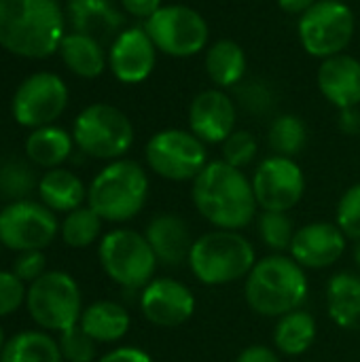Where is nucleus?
I'll return each mask as SVG.
<instances>
[{
	"instance_id": "nucleus-1",
	"label": "nucleus",
	"mask_w": 360,
	"mask_h": 362,
	"mask_svg": "<svg viewBox=\"0 0 360 362\" xmlns=\"http://www.w3.org/2000/svg\"><path fill=\"white\" fill-rule=\"evenodd\" d=\"M191 202L206 223L229 231L250 227L259 208L250 178L223 159L208 161L191 182Z\"/></svg>"
},
{
	"instance_id": "nucleus-2",
	"label": "nucleus",
	"mask_w": 360,
	"mask_h": 362,
	"mask_svg": "<svg viewBox=\"0 0 360 362\" xmlns=\"http://www.w3.org/2000/svg\"><path fill=\"white\" fill-rule=\"evenodd\" d=\"M66 19L57 0H0V47L30 59L59 51Z\"/></svg>"
},
{
	"instance_id": "nucleus-3",
	"label": "nucleus",
	"mask_w": 360,
	"mask_h": 362,
	"mask_svg": "<svg viewBox=\"0 0 360 362\" xmlns=\"http://www.w3.org/2000/svg\"><path fill=\"white\" fill-rule=\"evenodd\" d=\"M310 295L306 269L284 252H272L255 263L244 280L248 308L263 318H280L301 310Z\"/></svg>"
},
{
	"instance_id": "nucleus-4",
	"label": "nucleus",
	"mask_w": 360,
	"mask_h": 362,
	"mask_svg": "<svg viewBox=\"0 0 360 362\" xmlns=\"http://www.w3.org/2000/svg\"><path fill=\"white\" fill-rule=\"evenodd\" d=\"M151 180L146 170L134 159H117L104 165L87 187V206L104 223H127L136 218L149 202Z\"/></svg>"
},
{
	"instance_id": "nucleus-5",
	"label": "nucleus",
	"mask_w": 360,
	"mask_h": 362,
	"mask_svg": "<svg viewBox=\"0 0 360 362\" xmlns=\"http://www.w3.org/2000/svg\"><path fill=\"white\" fill-rule=\"evenodd\" d=\"M257 261V250L242 231L212 229L195 238L187 265L199 284L227 286L246 280Z\"/></svg>"
},
{
	"instance_id": "nucleus-6",
	"label": "nucleus",
	"mask_w": 360,
	"mask_h": 362,
	"mask_svg": "<svg viewBox=\"0 0 360 362\" xmlns=\"http://www.w3.org/2000/svg\"><path fill=\"white\" fill-rule=\"evenodd\" d=\"M98 259L104 274L125 291H142L157 272V257L144 233L127 227L102 235Z\"/></svg>"
},
{
	"instance_id": "nucleus-7",
	"label": "nucleus",
	"mask_w": 360,
	"mask_h": 362,
	"mask_svg": "<svg viewBox=\"0 0 360 362\" xmlns=\"http://www.w3.org/2000/svg\"><path fill=\"white\" fill-rule=\"evenodd\" d=\"M134 125L129 117L112 104H89L74 121L72 138L79 151L93 159L117 161L134 144Z\"/></svg>"
},
{
	"instance_id": "nucleus-8",
	"label": "nucleus",
	"mask_w": 360,
	"mask_h": 362,
	"mask_svg": "<svg viewBox=\"0 0 360 362\" xmlns=\"http://www.w3.org/2000/svg\"><path fill=\"white\" fill-rule=\"evenodd\" d=\"M208 144H204L191 129L168 127L153 134L144 146L149 170L172 182H193L208 165Z\"/></svg>"
},
{
	"instance_id": "nucleus-9",
	"label": "nucleus",
	"mask_w": 360,
	"mask_h": 362,
	"mask_svg": "<svg viewBox=\"0 0 360 362\" xmlns=\"http://www.w3.org/2000/svg\"><path fill=\"white\" fill-rule=\"evenodd\" d=\"M25 308L32 320L53 333H62L79 325L83 314V297L76 280L66 272H45L28 286Z\"/></svg>"
},
{
	"instance_id": "nucleus-10",
	"label": "nucleus",
	"mask_w": 360,
	"mask_h": 362,
	"mask_svg": "<svg viewBox=\"0 0 360 362\" xmlns=\"http://www.w3.org/2000/svg\"><path fill=\"white\" fill-rule=\"evenodd\" d=\"M356 32V15L344 0H318L299 17L297 34L308 55L327 59L346 53Z\"/></svg>"
},
{
	"instance_id": "nucleus-11",
	"label": "nucleus",
	"mask_w": 360,
	"mask_h": 362,
	"mask_svg": "<svg viewBox=\"0 0 360 362\" xmlns=\"http://www.w3.org/2000/svg\"><path fill=\"white\" fill-rule=\"evenodd\" d=\"M157 51L170 57H193L208 49L210 28L206 17L187 4H163L144 25Z\"/></svg>"
},
{
	"instance_id": "nucleus-12",
	"label": "nucleus",
	"mask_w": 360,
	"mask_h": 362,
	"mask_svg": "<svg viewBox=\"0 0 360 362\" xmlns=\"http://www.w3.org/2000/svg\"><path fill=\"white\" fill-rule=\"evenodd\" d=\"M57 233L59 221L42 202L19 199L0 210V244L8 250H45Z\"/></svg>"
},
{
	"instance_id": "nucleus-13",
	"label": "nucleus",
	"mask_w": 360,
	"mask_h": 362,
	"mask_svg": "<svg viewBox=\"0 0 360 362\" xmlns=\"http://www.w3.org/2000/svg\"><path fill=\"white\" fill-rule=\"evenodd\" d=\"M261 210L289 212L306 195V174L291 157L272 155L263 159L250 178Z\"/></svg>"
},
{
	"instance_id": "nucleus-14",
	"label": "nucleus",
	"mask_w": 360,
	"mask_h": 362,
	"mask_svg": "<svg viewBox=\"0 0 360 362\" xmlns=\"http://www.w3.org/2000/svg\"><path fill=\"white\" fill-rule=\"evenodd\" d=\"M68 106V87L53 72H36L28 76L13 95V117L23 127L51 125Z\"/></svg>"
},
{
	"instance_id": "nucleus-15",
	"label": "nucleus",
	"mask_w": 360,
	"mask_h": 362,
	"mask_svg": "<svg viewBox=\"0 0 360 362\" xmlns=\"http://www.w3.org/2000/svg\"><path fill=\"white\" fill-rule=\"evenodd\" d=\"M144 320L157 329H178L195 314L197 301L193 291L176 278H153L138 299Z\"/></svg>"
},
{
	"instance_id": "nucleus-16",
	"label": "nucleus",
	"mask_w": 360,
	"mask_h": 362,
	"mask_svg": "<svg viewBox=\"0 0 360 362\" xmlns=\"http://www.w3.org/2000/svg\"><path fill=\"white\" fill-rule=\"evenodd\" d=\"M238 106L219 87L199 91L189 104V129L204 144H223L238 127Z\"/></svg>"
},
{
	"instance_id": "nucleus-17",
	"label": "nucleus",
	"mask_w": 360,
	"mask_h": 362,
	"mask_svg": "<svg viewBox=\"0 0 360 362\" xmlns=\"http://www.w3.org/2000/svg\"><path fill=\"white\" fill-rule=\"evenodd\" d=\"M157 64V47L144 28H125L117 34L108 51V66L117 81L138 85L146 81Z\"/></svg>"
},
{
	"instance_id": "nucleus-18",
	"label": "nucleus",
	"mask_w": 360,
	"mask_h": 362,
	"mask_svg": "<svg viewBox=\"0 0 360 362\" xmlns=\"http://www.w3.org/2000/svg\"><path fill=\"white\" fill-rule=\"evenodd\" d=\"M346 246L348 238L337 223L314 221L295 231L289 252L303 269H327L344 257Z\"/></svg>"
},
{
	"instance_id": "nucleus-19",
	"label": "nucleus",
	"mask_w": 360,
	"mask_h": 362,
	"mask_svg": "<svg viewBox=\"0 0 360 362\" xmlns=\"http://www.w3.org/2000/svg\"><path fill=\"white\" fill-rule=\"evenodd\" d=\"M316 85L323 98L337 110L360 106V59L350 53H337L320 59Z\"/></svg>"
},
{
	"instance_id": "nucleus-20",
	"label": "nucleus",
	"mask_w": 360,
	"mask_h": 362,
	"mask_svg": "<svg viewBox=\"0 0 360 362\" xmlns=\"http://www.w3.org/2000/svg\"><path fill=\"white\" fill-rule=\"evenodd\" d=\"M144 238L149 240L159 265L166 267L185 265L195 242L187 221L172 212L155 214L144 229Z\"/></svg>"
},
{
	"instance_id": "nucleus-21",
	"label": "nucleus",
	"mask_w": 360,
	"mask_h": 362,
	"mask_svg": "<svg viewBox=\"0 0 360 362\" xmlns=\"http://www.w3.org/2000/svg\"><path fill=\"white\" fill-rule=\"evenodd\" d=\"M68 15L74 32L100 42L115 40L123 25V15L112 0H68Z\"/></svg>"
},
{
	"instance_id": "nucleus-22",
	"label": "nucleus",
	"mask_w": 360,
	"mask_h": 362,
	"mask_svg": "<svg viewBox=\"0 0 360 362\" xmlns=\"http://www.w3.org/2000/svg\"><path fill=\"white\" fill-rule=\"evenodd\" d=\"M79 325L95 344H117L129 333L132 316L121 303L104 299L87 305Z\"/></svg>"
},
{
	"instance_id": "nucleus-23",
	"label": "nucleus",
	"mask_w": 360,
	"mask_h": 362,
	"mask_svg": "<svg viewBox=\"0 0 360 362\" xmlns=\"http://www.w3.org/2000/svg\"><path fill=\"white\" fill-rule=\"evenodd\" d=\"M204 66H206V74L214 83V87L231 89L244 81L248 59H246V53L240 42H236L231 38H221L206 49Z\"/></svg>"
},
{
	"instance_id": "nucleus-24",
	"label": "nucleus",
	"mask_w": 360,
	"mask_h": 362,
	"mask_svg": "<svg viewBox=\"0 0 360 362\" xmlns=\"http://www.w3.org/2000/svg\"><path fill=\"white\" fill-rule=\"evenodd\" d=\"M327 312L339 329H356L360 325V276L339 272L327 282Z\"/></svg>"
},
{
	"instance_id": "nucleus-25",
	"label": "nucleus",
	"mask_w": 360,
	"mask_h": 362,
	"mask_svg": "<svg viewBox=\"0 0 360 362\" xmlns=\"http://www.w3.org/2000/svg\"><path fill=\"white\" fill-rule=\"evenodd\" d=\"M36 189H38L40 202L53 212L68 214L87 202V189H85L83 180L66 168L49 170L38 180Z\"/></svg>"
},
{
	"instance_id": "nucleus-26",
	"label": "nucleus",
	"mask_w": 360,
	"mask_h": 362,
	"mask_svg": "<svg viewBox=\"0 0 360 362\" xmlns=\"http://www.w3.org/2000/svg\"><path fill=\"white\" fill-rule=\"evenodd\" d=\"M318 325L316 318L301 310L289 312L278 318L274 327V348L278 354L284 356H303L316 341Z\"/></svg>"
},
{
	"instance_id": "nucleus-27",
	"label": "nucleus",
	"mask_w": 360,
	"mask_h": 362,
	"mask_svg": "<svg viewBox=\"0 0 360 362\" xmlns=\"http://www.w3.org/2000/svg\"><path fill=\"white\" fill-rule=\"evenodd\" d=\"M59 53L68 70L81 78H95L108 66V57L102 49V42L81 32L66 34L59 45Z\"/></svg>"
},
{
	"instance_id": "nucleus-28",
	"label": "nucleus",
	"mask_w": 360,
	"mask_h": 362,
	"mask_svg": "<svg viewBox=\"0 0 360 362\" xmlns=\"http://www.w3.org/2000/svg\"><path fill=\"white\" fill-rule=\"evenodd\" d=\"M74 138L55 125H45L34 129L25 140V155L32 163L40 168H59L72 155Z\"/></svg>"
},
{
	"instance_id": "nucleus-29",
	"label": "nucleus",
	"mask_w": 360,
	"mask_h": 362,
	"mask_svg": "<svg viewBox=\"0 0 360 362\" xmlns=\"http://www.w3.org/2000/svg\"><path fill=\"white\" fill-rule=\"evenodd\" d=\"M0 362H64V356L57 339L45 331H23L4 344Z\"/></svg>"
},
{
	"instance_id": "nucleus-30",
	"label": "nucleus",
	"mask_w": 360,
	"mask_h": 362,
	"mask_svg": "<svg viewBox=\"0 0 360 362\" xmlns=\"http://www.w3.org/2000/svg\"><path fill=\"white\" fill-rule=\"evenodd\" d=\"M267 144L274 155L295 159L308 144V125L297 115H278L267 129Z\"/></svg>"
},
{
	"instance_id": "nucleus-31",
	"label": "nucleus",
	"mask_w": 360,
	"mask_h": 362,
	"mask_svg": "<svg viewBox=\"0 0 360 362\" xmlns=\"http://www.w3.org/2000/svg\"><path fill=\"white\" fill-rule=\"evenodd\" d=\"M102 225L104 221L89 206H81L64 216L59 225V235L70 248H89L91 244L102 240Z\"/></svg>"
},
{
	"instance_id": "nucleus-32",
	"label": "nucleus",
	"mask_w": 360,
	"mask_h": 362,
	"mask_svg": "<svg viewBox=\"0 0 360 362\" xmlns=\"http://www.w3.org/2000/svg\"><path fill=\"white\" fill-rule=\"evenodd\" d=\"M295 223L289 212L261 210L259 214V238L274 252H286L295 238Z\"/></svg>"
},
{
	"instance_id": "nucleus-33",
	"label": "nucleus",
	"mask_w": 360,
	"mask_h": 362,
	"mask_svg": "<svg viewBox=\"0 0 360 362\" xmlns=\"http://www.w3.org/2000/svg\"><path fill=\"white\" fill-rule=\"evenodd\" d=\"M59 352L64 356V362H93L98 344L81 329V325H74L59 333L57 337Z\"/></svg>"
},
{
	"instance_id": "nucleus-34",
	"label": "nucleus",
	"mask_w": 360,
	"mask_h": 362,
	"mask_svg": "<svg viewBox=\"0 0 360 362\" xmlns=\"http://www.w3.org/2000/svg\"><path fill=\"white\" fill-rule=\"evenodd\" d=\"M223 161L233 168H246L259 153V140L248 129H236L223 144Z\"/></svg>"
},
{
	"instance_id": "nucleus-35",
	"label": "nucleus",
	"mask_w": 360,
	"mask_h": 362,
	"mask_svg": "<svg viewBox=\"0 0 360 362\" xmlns=\"http://www.w3.org/2000/svg\"><path fill=\"white\" fill-rule=\"evenodd\" d=\"M335 223L348 240L360 242V182L346 189L337 204Z\"/></svg>"
},
{
	"instance_id": "nucleus-36",
	"label": "nucleus",
	"mask_w": 360,
	"mask_h": 362,
	"mask_svg": "<svg viewBox=\"0 0 360 362\" xmlns=\"http://www.w3.org/2000/svg\"><path fill=\"white\" fill-rule=\"evenodd\" d=\"M34 185H38V182L34 180L32 170H28L19 161L6 163L0 170V193L8 199H15V202L23 199L25 193H30L34 189Z\"/></svg>"
},
{
	"instance_id": "nucleus-37",
	"label": "nucleus",
	"mask_w": 360,
	"mask_h": 362,
	"mask_svg": "<svg viewBox=\"0 0 360 362\" xmlns=\"http://www.w3.org/2000/svg\"><path fill=\"white\" fill-rule=\"evenodd\" d=\"M25 284L13 272L0 269V318L15 314L25 303Z\"/></svg>"
},
{
	"instance_id": "nucleus-38",
	"label": "nucleus",
	"mask_w": 360,
	"mask_h": 362,
	"mask_svg": "<svg viewBox=\"0 0 360 362\" xmlns=\"http://www.w3.org/2000/svg\"><path fill=\"white\" fill-rule=\"evenodd\" d=\"M47 272V257L42 250H28V252H19L15 263H13V274L23 282V284H32L36 282L42 274Z\"/></svg>"
},
{
	"instance_id": "nucleus-39",
	"label": "nucleus",
	"mask_w": 360,
	"mask_h": 362,
	"mask_svg": "<svg viewBox=\"0 0 360 362\" xmlns=\"http://www.w3.org/2000/svg\"><path fill=\"white\" fill-rule=\"evenodd\" d=\"M98 362H155L149 352L136 346H119L110 352H106Z\"/></svg>"
},
{
	"instance_id": "nucleus-40",
	"label": "nucleus",
	"mask_w": 360,
	"mask_h": 362,
	"mask_svg": "<svg viewBox=\"0 0 360 362\" xmlns=\"http://www.w3.org/2000/svg\"><path fill=\"white\" fill-rule=\"evenodd\" d=\"M236 362H282L280 361V354L276 352V348H269V346H263V344H252V346H246L240 354Z\"/></svg>"
},
{
	"instance_id": "nucleus-41",
	"label": "nucleus",
	"mask_w": 360,
	"mask_h": 362,
	"mask_svg": "<svg viewBox=\"0 0 360 362\" xmlns=\"http://www.w3.org/2000/svg\"><path fill=\"white\" fill-rule=\"evenodd\" d=\"M119 2L127 15H132L136 19H144V21L163 6L161 0H119Z\"/></svg>"
},
{
	"instance_id": "nucleus-42",
	"label": "nucleus",
	"mask_w": 360,
	"mask_h": 362,
	"mask_svg": "<svg viewBox=\"0 0 360 362\" xmlns=\"http://www.w3.org/2000/svg\"><path fill=\"white\" fill-rule=\"evenodd\" d=\"M337 125L344 134L348 136H354L360 132V110L359 108H346V110H339V119H337Z\"/></svg>"
},
{
	"instance_id": "nucleus-43",
	"label": "nucleus",
	"mask_w": 360,
	"mask_h": 362,
	"mask_svg": "<svg viewBox=\"0 0 360 362\" xmlns=\"http://www.w3.org/2000/svg\"><path fill=\"white\" fill-rule=\"evenodd\" d=\"M318 0H278V6L286 13V15H303L306 11H310Z\"/></svg>"
},
{
	"instance_id": "nucleus-44",
	"label": "nucleus",
	"mask_w": 360,
	"mask_h": 362,
	"mask_svg": "<svg viewBox=\"0 0 360 362\" xmlns=\"http://www.w3.org/2000/svg\"><path fill=\"white\" fill-rule=\"evenodd\" d=\"M354 261H356L360 269V242H356V246H354Z\"/></svg>"
},
{
	"instance_id": "nucleus-45",
	"label": "nucleus",
	"mask_w": 360,
	"mask_h": 362,
	"mask_svg": "<svg viewBox=\"0 0 360 362\" xmlns=\"http://www.w3.org/2000/svg\"><path fill=\"white\" fill-rule=\"evenodd\" d=\"M4 333H2V327H0V352H2V348H4Z\"/></svg>"
},
{
	"instance_id": "nucleus-46",
	"label": "nucleus",
	"mask_w": 360,
	"mask_h": 362,
	"mask_svg": "<svg viewBox=\"0 0 360 362\" xmlns=\"http://www.w3.org/2000/svg\"><path fill=\"white\" fill-rule=\"evenodd\" d=\"M0 248H2V244H0Z\"/></svg>"
}]
</instances>
